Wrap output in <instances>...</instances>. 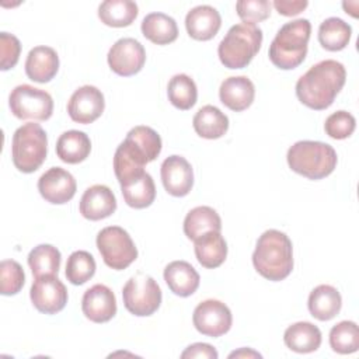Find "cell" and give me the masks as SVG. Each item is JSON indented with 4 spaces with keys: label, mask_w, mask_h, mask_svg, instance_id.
Listing matches in <instances>:
<instances>
[{
    "label": "cell",
    "mask_w": 359,
    "mask_h": 359,
    "mask_svg": "<svg viewBox=\"0 0 359 359\" xmlns=\"http://www.w3.org/2000/svg\"><path fill=\"white\" fill-rule=\"evenodd\" d=\"M252 264L262 278L272 282L283 280L293 269V247L290 238L275 229L264 231L257 240Z\"/></svg>",
    "instance_id": "3957f363"
},
{
    "label": "cell",
    "mask_w": 359,
    "mask_h": 359,
    "mask_svg": "<svg viewBox=\"0 0 359 359\" xmlns=\"http://www.w3.org/2000/svg\"><path fill=\"white\" fill-rule=\"evenodd\" d=\"M142 34L156 45H168L178 36V27L172 17L164 13H150L142 21Z\"/></svg>",
    "instance_id": "f1b7e54d"
},
{
    "label": "cell",
    "mask_w": 359,
    "mask_h": 359,
    "mask_svg": "<svg viewBox=\"0 0 359 359\" xmlns=\"http://www.w3.org/2000/svg\"><path fill=\"white\" fill-rule=\"evenodd\" d=\"M77 189L74 177L62 167H52L38 180L41 196L53 205H63L73 199Z\"/></svg>",
    "instance_id": "9a60e30c"
},
{
    "label": "cell",
    "mask_w": 359,
    "mask_h": 359,
    "mask_svg": "<svg viewBox=\"0 0 359 359\" xmlns=\"http://www.w3.org/2000/svg\"><path fill=\"white\" fill-rule=\"evenodd\" d=\"M104 108V94L97 87L88 84L77 88L67 102V114L72 121L83 125L97 121L102 115Z\"/></svg>",
    "instance_id": "5bb4252c"
},
{
    "label": "cell",
    "mask_w": 359,
    "mask_h": 359,
    "mask_svg": "<svg viewBox=\"0 0 359 359\" xmlns=\"http://www.w3.org/2000/svg\"><path fill=\"white\" fill-rule=\"evenodd\" d=\"M121 192L128 206L133 209H144L156 199V185L149 172L144 170L129 174L119 181Z\"/></svg>",
    "instance_id": "ac0fdd59"
},
{
    "label": "cell",
    "mask_w": 359,
    "mask_h": 359,
    "mask_svg": "<svg viewBox=\"0 0 359 359\" xmlns=\"http://www.w3.org/2000/svg\"><path fill=\"white\" fill-rule=\"evenodd\" d=\"M125 309L137 317H147L161 304V289L157 282L144 273L132 276L122 289Z\"/></svg>",
    "instance_id": "9c48e42d"
},
{
    "label": "cell",
    "mask_w": 359,
    "mask_h": 359,
    "mask_svg": "<svg viewBox=\"0 0 359 359\" xmlns=\"http://www.w3.org/2000/svg\"><path fill=\"white\" fill-rule=\"evenodd\" d=\"M160 174L164 189L170 195L181 198L191 192L194 185V170L185 157L177 154L167 157L161 164Z\"/></svg>",
    "instance_id": "2e32d148"
},
{
    "label": "cell",
    "mask_w": 359,
    "mask_h": 359,
    "mask_svg": "<svg viewBox=\"0 0 359 359\" xmlns=\"http://www.w3.org/2000/svg\"><path fill=\"white\" fill-rule=\"evenodd\" d=\"M286 160L292 171L309 180H321L335 170L338 157L328 143L300 140L289 147Z\"/></svg>",
    "instance_id": "5b68a950"
},
{
    "label": "cell",
    "mask_w": 359,
    "mask_h": 359,
    "mask_svg": "<svg viewBox=\"0 0 359 359\" xmlns=\"http://www.w3.org/2000/svg\"><path fill=\"white\" fill-rule=\"evenodd\" d=\"M255 97L254 83L247 76H231L222 81L219 98L229 109L241 112L247 109Z\"/></svg>",
    "instance_id": "44dd1931"
},
{
    "label": "cell",
    "mask_w": 359,
    "mask_h": 359,
    "mask_svg": "<svg viewBox=\"0 0 359 359\" xmlns=\"http://www.w3.org/2000/svg\"><path fill=\"white\" fill-rule=\"evenodd\" d=\"M307 306L310 314L314 318L320 321H328L339 313L342 306V297L334 286L318 285L311 290Z\"/></svg>",
    "instance_id": "d4e9b609"
},
{
    "label": "cell",
    "mask_w": 359,
    "mask_h": 359,
    "mask_svg": "<svg viewBox=\"0 0 359 359\" xmlns=\"http://www.w3.org/2000/svg\"><path fill=\"white\" fill-rule=\"evenodd\" d=\"M79 209L83 217L97 222L109 217L116 210V198L107 185L95 184L84 191Z\"/></svg>",
    "instance_id": "d6986e66"
},
{
    "label": "cell",
    "mask_w": 359,
    "mask_h": 359,
    "mask_svg": "<svg viewBox=\"0 0 359 359\" xmlns=\"http://www.w3.org/2000/svg\"><path fill=\"white\" fill-rule=\"evenodd\" d=\"M196 135L203 139H219L229 129V118L215 105H203L192 119Z\"/></svg>",
    "instance_id": "83f0119b"
},
{
    "label": "cell",
    "mask_w": 359,
    "mask_h": 359,
    "mask_svg": "<svg viewBox=\"0 0 359 359\" xmlns=\"http://www.w3.org/2000/svg\"><path fill=\"white\" fill-rule=\"evenodd\" d=\"M29 297L34 307L43 314H56L67 303V289L56 275L35 278Z\"/></svg>",
    "instance_id": "7c38bea8"
},
{
    "label": "cell",
    "mask_w": 359,
    "mask_h": 359,
    "mask_svg": "<svg viewBox=\"0 0 359 359\" xmlns=\"http://www.w3.org/2000/svg\"><path fill=\"white\" fill-rule=\"evenodd\" d=\"M164 280L174 294L188 297L199 287L201 278L189 262L172 261L164 268Z\"/></svg>",
    "instance_id": "603a6c76"
},
{
    "label": "cell",
    "mask_w": 359,
    "mask_h": 359,
    "mask_svg": "<svg viewBox=\"0 0 359 359\" xmlns=\"http://www.w3.org/2000/svg\"><path fill=\"white\" fill-rule=\"evenodd\" d=\"M25 283L22 266L14 259H3L0 264V293L4 296L17 294Z\"/></svg>",
    "instance_id": "8d00e7d4"
},
{
    "label": "cell",
    "mask_w": 359,
    "mask_h": 359,
    "mask_svg": "<svg viewBox=\"0 0 359 359\" xmlns=\"http://www.w3.org/2000/svg\"><path fill=\"white\" fill-rule=\"evenodd\" d=\"M60 251L50 244H39L28 254V265L35 278L45 275H57L60 268Z\"/></svg>",
    "instance_id": "d6a6232c"
},
{
    "label": "cell",
    "mask_w": 359,
    "mask_h": 359,
    "mask_svg": "<svg viewBox=\"0 0 359 359\" xmlns=\"http://www.w3.org/2000/svg\"><path fill=\"white\" fill-rule=\"evenodd\" d=\"M161 146L160 135L150 126L132 128L114 154V171L118 181L135 171L144 170V164L158 157Z\"/></svg>",
    "instance_id": "7a4b0ae2"
},
{
    "label": "cell",
    "mask_w": 359,
    "mask_h": 359,
    "mask_svg": "<svg viewBox=\"0 0 359 359\" xmlns=\"http://www.w3.org/2000/svg\"><path fill=\"white\" fill-rule=\"evenodd\" d=\"M356 128L355 116L346 111H337L331 114L324 123L325 133L337 140L349 137Z\"/></svg>",
    "instance_id": "74e56055"
},
{
    "label": "cell",
    "mask_w": 359,
    "mask_h": 359,
    "mask_svg": "<svg viewBox=\"0 0 359 359\" xmlns=\"http://www.w3.org/2000/svg\"><path fill=\"white\" fill-rule=\"evenodd\" d=\"M137 13V4L130 0H105L98 7L101 22L114 28L130 25L136 20Z\"/></svg>",
    "instance_id": "4dcf8cb0"
},
{
    "label": "cell",
    "mask_w": 359,
    "mask_h": 359,
    "mask_svg": "<svg viewBox=\"0 0 359 359\" xmlns=\"http://www.w3.org/2000/svg\"><path fill=\"white\" fill-rule=\"evenodd\" d=\"M351 35V25L338 17H330L324 20L318 28V42L324 49L330 52H337L346 48Z\"/></svg>",
    "instance_id": "1f68e13d"
},
{
    "label": "cell",
    "mask_w": 359,
    "mask_h": 359,
    "mask_svg": "<svg viewBox=\"0 0 359 359\" xmlns=\"http://www.w3.org/2000/svg\"><path fill=\"white\" fill-rule=\"evenodd\" d=\"M262 31L255 24L233 25L217 46L220 62L227 69L247 67L261 49Z\"/></svg>",
    "instance_id": "8992f818"
},
{
    "label": "cell",
    "mask_w": 359,
    "mask_h": 359,
    "mask_svg": "<svg viewBox=\"0 0 359 359\" xmlns=\"http://www.w3.org/2000/svg\"><path fill=\"white\" fill-rule=\"evenodd\" d=\"M194 250L198 262L208 269L220 266L227 257V244L220 231H209L196 238Z\"/></svg>",
    "instance_id": "cb8c5ba5"
},
{
    "label": "cell",
    "mask_w": 359,
    "mask_h": 359,
    "mask_svg": "<svg viewBox=\"0 0 359 359\" xmlns=\"http://www.w3.org/2000/svg\"><path fill=\"white\" fill-rule=\"evenodd\" d=\"M91 151L90 137L81 130L63 132L56 142L57 157L67 164L84 161Z\"/></svg>",
    "instance_id": "4316f807"
},
{
    "label": "cell",
    "mask_w": 359,
    "mask_h": 359,
    "mask_svg": "<svg viewBox=\"0 0 359 359\" xmlns=\"http://www.w3.org/2000/svg\"><path fill=\"white\" fill-rule=\"evenodd\" d=\"M11 114L18 119L46 121L53 112V100L45 90L29 84L17 86L8 97Z\"/></svg>",
    "instance_id": "30bf717a"
},
{
    "label": "cell",
    "mask_w": 359,
    "mask_h": 359,
    "mask_svg": "<svg viewBox=\"0 0 359 359\" xmlns=\"http://www.w3.org/2000/svg\"><path fill=\"white\" fill-rule=\"evenodd\" d=\"M229 358H261V353L250 349V348H241L238 351H234L229 355Z\"/></svg>",
    "instance_id": "7bdbcfd3"
},
{
    "label": "cell",
    "mask_w": 359,
    "mask_h": 359,
    "mask_svg": "<svg viewBox=\"0 0 359 359\" xmlns=\"http://www.w3.org/2000/svg\"><path fill=\"white\" fill-rule=\"evenodd\" d=\"M222 27L219 11L208 4L191 8L185 17V28L191 38L196 41L212 39Z\"/></svg>",
    "instance_id": "ffe728a7"
},
{
    "label": "cell",
    "mask_w": 359,
    "mask_h": 359,
    "mask_svg": "<svg viewBox=\"0 0 359 359\" xmlns=\"http://www.w3.org/2000/svg\"><path fill=\"white\" fill-rule=\"evenodd\" d=\"M167 95L175 108L187 111L196 104L198 88L195 81L188 74L180 73L170 79L167 86Z\"/></svg>",
    "instance_id": "836d02e7"
},
{
    "label": "cell",
    "mask_w": 359,
    "mask_h": 359,
    "mask_svg": "<svg viewBox=\"0 0 359 359\" xmlns=\"http://www.w3.org/2000/svg\"><path fill=\"white\" fill-rule=\"evenodd\" d=\"M97 248L105 265L115 271L126 269L137 258V248L133 240L119 226L104 227L97 234Z\"/></svg>",
    "instance_id": "ba28073f"
},
{
    "label": "cell",
    "mask_w": 359,
    "mask_h": 359,
    "mask_svg": "<svg viewBox=\"0 0 359 359\" xmlns=\"http://www.w3.org/2000/svg\"><path fill=\"white\" fill-rule=\"evenodd\" d=\"M237 15L247 24H255L271 15V3L266 0H240L236 3Z\"/></svg>",
    "instance_id": "f35d334b"
},
{
    "label": "cell",
    "mask_w": 359,
    "mask_h": 359,
    "mask_svg": "<svg viewBox=\"0 0 359 359\" xmlns=\"http://www.w3.org/2000/svg\"><path fill=\"white\" fill-rule=\"evenodd\" d=\"M192 321L202 335L217 338L229 332L233 317L230 309L223 302L208 299L195 307Z\"/></svg>",
    "instance_id": "8fae6325"
},
{
    "label": "cell",
    "mask_w": 359,
    "mask_h": 359,
    "mask_svg": "<svg viewBox=\"0 0 359 359\" xmlns=\"http://www.w3.org/2000/svg\"><path fill=\"white\" fill-rule=\"evenodd\" d=\"M311 24L306 18L283 24L269 45V60L282 70L296 69L307 55Z\"/></svg>",
    "instance_id": "277c9868"
},
{
    "label": "cell",
    "mask_w": 359,
    "mask_h": 359,
    "mask_svg": "<svg viewBox=\"0 0 359 359\" xmlns=\"http://www.w3.org/2000/svg\"><path fill=\"white\" fill-rule=\"evenodd\" d=\"M59 70V56L50 46L32 48L25 59V73L36 83L50 81Z\"/></svg>",
    "instance_id": "7402d4cb"
},
{
    "label": "cell",
    "mask_w": 359,
    "mask_h": 359,
    "mask_svg": "<svg viewBox=\"0 0 359 359\" xmlns=\"http://www.w3.org/2000/svg\"><path fill=\"white\" fill-rule=\"evenodd\" d=\"M219 353L217 351L205 342H196L189 345L182 353L181 358L187 359V358H205V359H217Z\"/></svg>",
    "instance_id": "60d3db41"
},
{
    "label": "cell",
    "mask_w": 359,
    "mask_h": 359,
    "mask_svg": "<svg viewBox=\"0 0 359 359\" xmlns=\"http://www.w3.org/2000/svg\"><path fill=\"white\" fill-rule=\"evenodd\" d=\"M222 220L219 213L210 206H196L191 209L184 219L185 236L195 241L209 231H220Z\"/></svg>",
    "instance_id": "f546056e"
},
{
    "label": "cell",
    "mask_w": 359,
    "mask_h": 359,
    "mask_svg": "<svg viewBox=\"0 0 359 359\" xmlns=\"http://www.w3.org/2000/svg\"><path fill=\"white\" fill-rule=\"evenodd\" d=\"M330 345L341 355L353 353L359 349V330L355 321H341L330 331Z\"/></svg>",
    "instance_id": "e575fe53"
},
{
    "label": "cell",
    "mask_w": 359,
    "mask_h": 359,
    "mask_svg": "<svg viewBox=\"0 0 359 359\" xmlns=\"http://www.w3.org/2000/svg\"><path fill=\"white\" fill-rule=\"evenodd\" d=\"M48 136L39 123L28 122L13 135L11 158L14 167L25 174L36 171L46 158Z\"/></svg>",
    "instance_id": "52a82bcc"
},
{
    "label": "cell",
    "mask_w": 359,
    "mask_h": 359,
    "mask_svg": "<svg viewBox=\"0 0 359 359\" xmlns=\"http://www.w3.org/2000/svg\"><path fill=\"white\" fill-rule=\"evenodd\" d=\"M95 259L88 251H74L66 262V278L72 285H83L95 273Z\"/></svg>",
    "instance_id": "d590c367"
},
{
    "label": "cell",
    "mask_w": 359,
    "mask_h": 359,
    "mask_svg": "<svg viewBox=\"0 0 359 359\" xmlns=\"http://www.w3.org/2000/svg\"><path fill=\"white\" fill-rule=\"evenodd\" d=\"M81 310L86 318L93 323H107L116 314V299L114 292L102 285L97 283L87 289L81 299Z\"/></svg>",
    "instance_id": "e0dca14e"
},
{
    "label": "cell",
    "mask_w": 359,
    "mask_h": 359,
    "mask_svg": "<svg viewBox=\"0 0 359 359\" xmlns=\"http://www.w3.org/2000/svg\"><path fill=\"white\" fill-rule=\"evenodd\" d=\"M285 345L297 353H310L321 345V331L309 321H299L289 325L283 334Z\"/></svg>",
    "instance_id": "484cf974"
},
{
    "label": "cell",
    "mask_w": 359,
    "mask_h": 359,
    "mask_svg": "<svg viewBox=\"0 0 359 359\" xmlns=\"http://www.w3.org/2000/svg\"><path fill=\"white\" fill-rule=\"evenodd\" d=\"M20 52L21 43L18 38L8 32H0V69H13L20 59Z\"/></svg>",
    "instance_id": "ab89813d"
},
{
    "label": "cell",
    "mask_w": 359,
    "mask_h": 359,
    "mask_svg": "<svg viewBox=\"0 0 359 359\" xmlns=\"http://www.w3.org/2000/svg\"><path fill=\"white\" fill-rule=\"evenodd\" d=\"M107 59L114 73L129 77L143 69L146 62V50L137 39L121 38L111 46Z\"/></svg>",
    "instance_id": "4fadbf2b"
},
{
    "label": "cell",
    "mask_w": 359,
    "mask_h": 359,
    "mask_svg": "<svg viewBox=\"0 0 359 359\" xmlns=\"http://www.w3.org/2000/svg\"><path fill=\"white\" fill-rule=\"evenodd\" d=\"M309 6L307 0H275L273 7L276 11L285 17H292L300 14Z\"/></svg>",
    "instance_id": "b9f144b4"
},
{
    "label": "cell",
    "mask_w": 359,
    "mask_h": 359,
    "mask_svg": "<svg viewBox=\"0 0 359 359\" xmlns=\"http://www.w3.org/2000/svg\"><path fill=\"white\" fill-rule=\"evenodd\" d=\"M346 70L341 62L325 59L311 66L296 83L299 101L316 111L327 109L342 90Z\"/></svg>",
    "instance_id": "6da1fadb"
}]
</instances>
